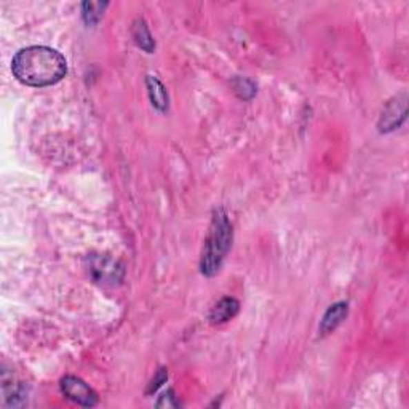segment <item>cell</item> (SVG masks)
<instances>
[{"instance_id": "cell-2", "label": "cell", "mask_w": 409, "mask_h": 409, "mask_svg": "<svg viewBox=\"0 0 409 409\" xmlns=\"http://www.w3.org/2000/svg\"><path fill=\"white\" fill-rule=\"evenodd\" d=\"M232 245V224L222 208L215 210L211 219L210 234L205 241L201 252L200 269L205 277H215L218 274L224 257Z\"/></svg>"}, {"instance_id": "cell-4", "label": "cell", "mask_w": 409, "mask_h": 409, "mask_svg": "<svg viewBox=\"0 0 409 409\" xmlns=\"http://www.w3.org/2000/svg\"><path fill=\"white\" fill-rule=\"evenodd\" d=\"M63 395L75 405L83 408H93L98 405V393L80 377L66 376L61 379Z\"/></svg>"}, {"instance_id": "cell-8", "label": "cell", "mask_w": 409, "mask_h": 409, "mask_svg": "<svg viewBox=\"0 0 409 409\" xmlns=\"http://www.w3.org/2000/svg\"><path fill=\"white\" fill-rule=\"evenodd\" d=\"M146 85H148L150 103H152V106L159 112H165V110L168 109V92H166L163 83H161L155 75H148Z\"/></svg>"}, {"instance_id": "cell-5", "label": "cell", "mask_w": 409, "mask_h": 409, "mask_svg": "<svg viewBox=\"0 0 409 409\" xmlns=\"http://www.w3.org/2000/svg\"><path fill=\"white\" fill-rule=\"evenodd\" d=\"M406 119V94H400L393 98L382 110L381 120H379V130L381 133H388L398 128Z\"/></svg>"}, {"instance_id": "cell-12", "label": "cell", "mask_w": 409, "mask_h": 409, "mask_svg": "<svg viewBox=\"0 0 409 409\" xmlns=\"http://www.w3.org/2000/svg\"><path fill=\"white\" fill-rule=\"evenodd\" d=\"M166 379H168V372H166L165 368H160V370L157 371V375H155V377L149 383L148 395H150V393H154V392H157L159 388L166 382Z\"/></svg>"}, {"instance_id": "cell-13", "label": "cell", "mask_w": 409, "mask_h": 409, "mask_svg": "<svg viewBox=\"0 0 409 409\" xmlns=\"http://www.w3.org/2000/svg\"><path fill=\"white\" fill-rule=\"evenodd\" d=\"M157 408H178L179 403L176 400L173 390H166L157 401Z\"/></svg>"}, {"instance_id": "cell-1", "label": "cell", "mask_w": 409, "mask_h": 409, "mask_svg": "<svg viewBox=\"0 0 409 409\" xmlns=\"http://www.w3.org/2000/svg\"><path fill=\"white\" fill-rule=\"evenodd\" d=\"M13 75L29 87H50L58 83L66 72L68 63L57 50L50 47H28L19 50L12 61Z\"/></svg>"}, {"instance_id": "cell-11", "label": "cell", "mask_w": 409, "mask_h": 409, "mask_svg": "<svg viewBox=\"0 0 409 409\" xmlns=\"http://www.w3.org/2000/svg\"><path fill=\"white\" fill-rule=\"evenodd\" d=\"M232 87H234V92L240 99L248 101L256 94V85L246 77H237L234 82H232Z\"/></svg>"}, {"instance_id": "cell-10", "label": "cell", "mask_w": 409, "mask_h": 409, "mask_svg": "<svg viewBox=\"0 0 409 409\" xmlns=\"http://www.w3.org/2000/svg\"><path fill=\"white\" fill-rule=\"evenodd\" d=\"M108 7V3L103 2H85L82 3V13L83 19L87 24H96L103 18L104 8Z\"/></svg>"}, {"instance_id": "cell-6", "label": "cell", "mask_w": 409, "mask_h": 409, "mask_svg": "<svg viewBox=\"0 0 409 409\" xmlns=\"http://www.w3.org/2000/svg\"><path fill=\"white\" fill-rule=\"evenodd\" d=\"M240 310V302L235 297H222L219 302H216L213 309H211L208 320L211 325H222L232 320Z\"/></svg>"}, {"instance_id": "cell-9", "label": "cell", "mask_w": 409, "mask_h": 409, "mask_svg": "<svg viewBox=\"0 0 409 409\" xmlns=\"http://www.w3.org/2000/svg\"><path fill=\"white\" fill-rule=\"evenodd\" d=\"M131 35H133L134 43L138 45L141 50H144L146 53H152L155 50V42L152 39V34H150L144 19H136L133 23V28H131Z\"/></svg>"}, {"instance_id": "cell-7", "label": "cell", "mask_w": 409, "mask_h": 409, "mask_svg": "<svg viewBox=\"0 0 409 409\" xmlns=\"http://www.w3.org/2000/svg\"><path fill=\"white\" fill-rule=\"evenodd\" d=\"M347 314H348V306L346 302H337V304L331 306L330 309L326 310V314L323 315V320L320 323L321 336L331 335V332L346 320Z\"/></svg>"}, {"instance_id": "cell-3", "label": "cell", "mask_w": 409, "mask_h": 409, "mask_svg": "<svg viewBox=\"0 0 409 409\" xmlns=\"http://www.w3.org/2000/svg\"><path fill=\"white\" fill-rule=\"evenodd\" d=\"M90 274L99 285H119L123 279V267L108 256L93 255L88 259Z\"/></svg>"}]
</instances>
